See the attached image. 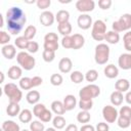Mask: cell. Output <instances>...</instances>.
I'll return each instance as SVG.
<instances>
[{
    "label": "cell",
    "instance_id": "cell-1",
    "mask_svg": "<svg viewBox=\"0 0 131 131\" xmlns=\"http://www.w3.org/2000/svg\"><path fill=\"white\" fill-rule=\"evenodd\" d=\"M26 21V13L20 7L12 6L6 11V25L7 30L10 34L18 35L21 32Z\"/></svg>",
    "mask_w": 131,
    "mask_h": 131
},
{
    "label": "cell",
    "instance_id": "cell-2",
    "mask_svg": "<svg viewBox=\"0 0 131 131\" xmlns=\"http://www.w3.org/2000/svg\"><path fill=\"white\" fill-rule=\"evenodd\" d=\"M4 94L8 97L9 102H16L18 103L23 98V92L19 89L18 86H16L14 83H7L3 87Z\"/></svg>",
    "mask_w": 131,
    "mask_h": 131
},
{
    "label": "cell",
    "instance_id": "cell-3",
    "mask_svg": "<svg viewBox=\"0 0 131 131\" xmlns=\"http://www.w3.org/2000/svg\"><path fill=\"white\" fill-rule=\"evenodd\" d=\"M110 58V47L105 43H99L95 46L94 59L97 64H105Z\"/></svg>",
    "mask_w": 131,
    "mask_h": 131
},
{
    "label": "cell",
    "instance_id": "cell-4",
    "mask_svg": "<svg viewBox=\"0 0 131 131\" xmlns=\"http://www.w3.org/2000/svg\"><path fill=\"white\" fill-rule=\"evenodd\" d=\"M16 61L20 66V68L26 70V71L33 70L35 68V64H36L35 57H33L29 52H25V51H20L17 53Z\"/></svg>",
    "mask_w": 131,
    "mask_h": 131
},
{
    "label": "cell",
    "instance_id": "cell-5",
    "mask_svg": "<svg viewBox=\"0 0 131 131\" xmlns=\"http://www.w3.org/2000/svg\"><path fill=\"white\" fill-rule=\"evenodd\" d=\"M113 31L120 33L124 31H129L131 29V14L130 13H124L120 16V18L113 23L112 25Z\"/></svg>",
    "mask_w": 131,
    "mask_h": 131
},
{
    "label": "cell",
    "instance_id": "cell-6",
    "mask_svg": "<svg viewBox=\"0 0 131 131\" xmlns=\"http://www.w3.org/2000/svg\"><path fill=\"white\" fill-rule=\"evenodd\" d=\"M106 34V25L103 20L97 19L92 25L91 36L95 41H102L105 38Z\"/></svg>",
    "mask_w": 131,
    "mask_h": 131
},
{
    "label": "cell",
    "instance_id": "cell-7",
    "mask_svg": "<svg viewBox=\"0 0 131 131\" xmlns=\"http://www.w3.org/2000/svg\"><path fill=\"white\" fill-rule=\"evenodd\" d=\"M100 94V88L95 84H89L79 91L80 99H93Z\"/></svg>",
    "mask_w": 131,
    "mask_h": 131
},
{
    "label": "cell",
    "instance_id": "cell-8",
    "mask_svg": "<svg viewBox=\"0 0 131 131\" xmlns=\"http://www.w3.org/2000/svg\"><path fill=\"white\" fill-rule=\"evenodd\" d=\"M102 117L106 123H115L118 120L119 112L114 105H105L102 108Z\"/></svg>",
    "mask_w": 131,
    "mask_h": 131
},
{
    "label": "cell",
    "instance_id": "cell-9",
    "mask_svg": "<svg viewBox=\"0 0 131 131\" xmlns=\"http://www.w3.org/2000/svg\"><path fill=\"white\" fill-rule=\"evenodd\" d=\"M94 7H95V2L93 0H78L76 2L77 10L82 13L90 12L94 9Z\"/></svg>",
    "mask_w": 131,
    "mask_h": 131
},
{
    "label": "cell",
    "instance_id": "cell-10",
    "mask_svg": "<svg viewBox=\"0 0 131 131\" xmlns=\"http://www.w3.org/2000/svg\"><path fill=\"white\" fill-rule=\"evenodd\" d=\"M77 24H78V27L80 29H82V30H88L93 25L92 17L89 14H87V13H82V14H80L78 16Z\"/></svg>",
    "mask_w": 131,
    "mask_h": 131
},
{
    "label": "cell",
    "instance_id": "cell-11",
    "mask_svg": "<svg viewBox=\"0 0 131 131\" xmlns=\"http://www.w3.org/2000/svg\"><path fill=\"white\" fill-rule=\"evenodd\" d=\"M54 20H55V16L49 10H45V11H43L40 14V23L44 27H50V26H52L53 23H54Z\"/></svg>",
    "mask_w": 131,
    "mask_h": 131
},
{
    "label": "cell",
    "instance_id": "cell-12",
    "mask_svg": "<svg viewBox=\"0 0 131 131\" xmlns=\"http://www.w3.org/2000/svg\"><path fill=\"white\" fill-rule=\"evenodd\" d=\"M118 64L122 70H131V53H122L118 58Z\"/></svg>",
    "mask_w": 131,
    "mask_h": 131
},
{
    "label": "cell",
    "instance_id": "cell-13",
    "mask_svg": "<svg viewBox=\"0 0 131 131\" xmlns=\"http://www.w3.org/2000/svg\"><path fill=\"white\" fill-rule=\"evenodd\" d=\"M1 53H2V55H3L6 59H12L13 57H15V55H17V54H16L15 46L12 45V44H7V45L2 46V48H1Z\"/></svg>",
    "mask_w": 131,
    "mask_h": 131
},
{
    "label": "cell",
    "instance_id": "cell-14",
    "mask_svg": "<svg viewBox=\"0 0 131 131\" xmlns=\"http://www.w3.org/2000/svg\"><path fill=\"white\" fill-rule=\"evenodd\" d=\"M72 68H73V62L69 57H62L58 62V70L63 74L70 73L72 71Z\"/></svg>",
    "mask_w": 131,
    "mask_h": 131
},
{
    "label": "cell",
    "instance_id": "cell-15",
    "mask_svg": "<svg viewBox=\"0 0 131 131\" xmlns=\"http://www.w3.org/2000/svg\"><path fill=\"white\" fill-rule=\"evenodd\" d=\"M23 75V70L18 66H12L7 71V76L11 80H20Z\"/></svg>",
    "mask_w": 131,
    "mask_h": 131
},
{
    "label": "cell",
    "instance_id": "cell-16",
    "mask_svg": "<svg viewBox=\"0 0 131 131\" xmlns=\"http://www.w3.org/2000/svg\"><path fill=\"white\" fill-rule=\"evenodd\" d=\"M63 105H64V108L66 111H72L76 107L77 105V99L76 97L73 95V94H68L64 96L63 98Z\"/></svg>",
    "mask_w": 131,
    "mask_h": 131
},
{
    "label": "cell",
    "instance_id": "cell-17",
    "mask_svg": "<svg viewBox=\"0 0 131 131\" xmlns=\"http://www.w3.org/2000/svg\"><path fill=\"white\" fill-rule=\"evenodd\" d=\"M103 73H104V76H105L106 78H108V79H114V78L118 77V75H119V69H118L115 64L111 63V64L105 66V68H104V70H103Z\"/></svg>",
    "mask_w": 131,
    "mask_h": 131
},
{
    "label": "cell",
    "instance_id": "cell-18",
    "mask_svg": "<svg viewBox=\"0 0 131 131\" xmlns=\"http://www.w3.org/2000/svg\"><path fill=\"white\" fill-rule=\"evenodd\" d=\"M130 88V82L127 79H119L117 80V82L115 83V89L119 92H127Z\"/></svg>",
    "mask_w": 131,
    "mask_h": 131
},
{
    "label": "cell",
    "instance_id": "cell-19",
    "mask_svg": "<svg viewBox=\"0 0 131 131\" xmlns=\"http://www.w3.org/2000/svg\"><path fill=\"white\" fill-rule=\"evenodd\" d=\"M124 96H123V93L122 92H119L117 90L113 91L111 93V96H110V100L112 102V104L114 106H119L123 103V100H124Z\"/></svg>",
    "mask_w": 131,
    "mask_h": 131
},
{
    "label": "cell",
    "instance_id": "cell-20",
    "mask_svg": "<svg viewBox=\"0 0 131 131\" xmlns=\"http://www.w3.org/2000/svg\"><path fill=\"white\" fill-rule=\"evenodd\" d=\"M2 131H21L19 125L12 120H6L2 123Z\"/></svg>",
    "mask_w": 131,
    "mask_h": 131
},
{
    "label": "cell",
    "instance_id": "cell-21",
    "mask_svg": "<svg viewBox=\"0 0 131 131\" xmlns=\"http://www.w3.org/2000/svg\"><path fill=\"white\" fill-rule=\"evenodd\" d=\"M26 99L28 101V103L30 104H37L39 103V100H40V93L39 91L37 90H30L27 95H26Z\"/></svg>",
    "mask_w": 131,
    "mask_h": 131
},
{
    "label": "cell",
    "instance_id": "cell-22",
    "mask_svg": "<svg viewBox=\"0 0 131 131\" xmlns=\"http://www.w3.org/2000/svg\"><path fill=\"white\" fill-rule=\"evenodd\" d=\"M51 111L56 115V116H61L63 115L67 111L64 108V105H63V102L59 101V100H54L52 101L51 103Z\"/></svg>",
    "mask_w": 131,
    "mask_h": 131
},
{
    "label": "cell",
    "instance_id": "cell-23",
    "mask_svg": "<svg viewBox=\"0 0 131 131\" xmlns=\"http://www.w3.org/2000/svg\"><path fill=\"white\" fill-rule=\"evenodd\" d=\"M72 39H73V49L75 50L82 48L85 44V38L81 34H74L72 36Z\"/></svg>",
    "mask_w": 131,
    "mask_h": 131
},
{
    "label": "cell",
    "instance_id": "cell-24",
    "mask_svg": "<svg viewBox=\"0 0 131 131\" xmlns=\"http://www.w3.org/2000/svg\"><path fill=\"white\" fill-rule=\"evenodd\" d=\"M20 112V106L16 102H9V104L6 107V113L10 117H16L19 115Z\"/></svg>",
    "mask_w": 131,
    "mask_h": 131
},
{
    "label": "cell",
    "instance_id": "cell-25",
    "mask_svg": "<svg viewBox=\"0 0 131 131\" xmlns=\"http://www.w3.org/2000/svg\"><path fill=\"white\" fill-rule=\"evenodd\" d=\"M104 40L108 44H117L120 41V34L117 33V32H115V31H108L105 34Z\"/></svg>",
    "mask_w": 131,
    "mask_h": 131
},
{
    "label": "cell",
    "instance_id": "cell-26",
    "mask_svg": "<svg viewBox=\"0 0 131 131\" xmlns=\"http://www.w3.org/2000/svg\"><path fill=\"white\" fill-rule=\"evenodd\" d=\"M32 118H33V113H32L30 110H28V108L23 110V111L19 113V115H18V120H19L21 123H24V124H26V123H31V122H32Z\"/></svg>",
    "mask_w": 131,
    "mask_h": 131
},
{
    "label": "cell",
    "instance_id": "cell-27",
    "mask_svg": "<svg viewBox=\"0 0 131 131\" xmlns=\"http://www.w3.org/2000/svg\"><path fill=\"white\" fill-rule=\"evenodd\" d=\"M57 30H58V33L61 34L63 37L64 36H70V34L72 33V25H71L70 21L63 23V24H58Z\"/></svg>",
    "mask_w": 131,
    "mask_h": 131
},
{
    "label": "cell",
    "instance_id": "cell-28",
    "mask_svg": "<svg viewBox=\"0 0 131 131\" xmlns=\"http://www.w3.org/2000/svg\"><path fill=\"white\" fill-rule=\"evenodd\" d=\"M55 19L58 24H63V23H68L70 19V13L68 10L61 9L59 11H57L56 15H55Z\"/></svg>",
    "mask_w": 131,
    "mask_h": 131
},
{
    "label": "cell",
    "instance_id": "cell-29",
    "mask_svg": "<svg viewBox=\"0 0 131 131\" xmlns=\"http://www.w3.org/2000/svg\"><path fill=\"white\" fill-rule=\"evenodd\" d=\"M91 119V116L88 111H80L77 114V121L81 124H87Z\"/></svg>",
    "mask_w": 131,
    "mask_h": 131
},
{
    "label": "cell",
    "instance_id": "cell-30",
    "mask_svg": "<svg viewBox=\"0 0 131 131\" xmlns=\"http://www.w3.org/2000/svg\"><path fill=\"white\" fill-rule=\"evenodd\" d=\"M36 33H37V29H36V27L33 26V25H30V26H28V27L25 29L24 37H25L27 40L31 41V40H33V38L36 36Z\"/></svg>",
    "mask_w": 131,
    "mask_h": 131
},
{
    "label": "cell",
    "instance_id": "cell-31",
    "mask_svg": "<svg viewBox=\"0 0 131 131\" xmlns=\"http://www.w3.org/2000/svg\"><path fill=\"white\" fill-rule=\"evenodd\" d=\"M19 88L23 90H30L33 88V83H32V78L29 77H23L19 80Z\"/></svg>",
    "mask_w": 131,
    "mask_h": 131
},
{
    "label": "cell",
    "instance_id": "cell-32",
    "mask_svg": "<svg viewBox=\"0 0 131 131\" xmlns=\"http://www.w3.org/2000/svg\"><path fill=\"white\" fill-rule=\"evenodd\" d=\"M70 79L73 83L75 84H80L81 82H83V80L85 79V76L80 72V71H74L71 73L70 75Z\"/></svg>",
    "mask_w": 131,
    "mask_h": 131
},
{
    "label": "cell",
    "instance_id": "cell-33",
    "mask_svg": "<svg viewBox=\"0 0 131 131\" xmlns=\"http://www.w3.org/2000/svg\"><path fill=\"white\" fill-rule=\"evenodd\" d=\"M66 119L62 116H55L52 119V125L55 129H62L66 126Z\"/></svg>",
    "mask_w": 131,
    "mask_h": 131
},
{
    "label": "cell",
    "instance_id": "cell-34",
    "mask_svg": "<svg viewBox=\"0 0 131 131\" xmlns=\"http://www.w3.org/2000/svg\"><path fill=\"white\" fill-rule=\"evenodd\" d=\"M97 79H98V72L94 69L87 71V73L85 74V80L87 82H90V84H92V82H95Z\"/></svg>",
    "mask_w": 131,
    "mask_h": 131
},
{
    "label": "cell",
    "instance_id": "cell-35",
    "mask_svg": "<svg viewBox=\"0 0 131 131\" xmlns=\"http://www.w3.org/2000/svg\"><path fill=\"white\" fill-rule=\"evenodd\" d=\"M29 40H27L24 36H19L14 40V46H16L19 49H27Z\"/></svg>",
    "mask_w": 131,
    "mask_h": 131
},
{
    "label": "cell",
    "instance_id": "cell-36",
    "mask_svg": "<svg viewBox=\"0 0 131 131\" xmlns=\"http://www.w3.org/2000/svg\"><path fill=\"white\" fill-rule=\"evenodd\" d=\"M93 106L92 99H80L79 100V107L81 111H89Z\"/></svg>",
    "mask_w": 131,
    "mask_h": 131
},
{
    "label": "cell",
    "instance_id": "cell-37",
    "mask_svg": "<svg viewBox=\"0 0 131 131\" xmlns=\"http://www.w3.org/2000/svg\"><path fill=\"white\" fill-rule=\"evenodd\" d=\"M30 130L31 131H44L45 127H44L43 122L36 120V121H32L30 123Z\"/></svg>",
    "mask_w": 131,
    "mask_h": 131
},
{
    "label": "cell",
    "instance_id": "cell-38",
    "mask_svg": "<svg viewBox=\"0 0 131 131\" xmlns=\"http://www.w3.org/2000/svg\"><path fill=\"white\" fill-rule=\"evenodd\" d=\"M63 82V78L60 74H52L50 77V83L53 86H60Z\"/></svg>",
    "mask_w": 131,
    "mask_h": 131
},
{
    "label": "cell",
    "instance_id": "cell-39",
    "mask_svg": "<svg viewBox=\"0 0 131 131\" xmlns=\"http://www.w3.org/2000/svg\"><path fill=\"white\" fill-rule=\"evenodd\" d=\"M117 124H118V126H119L120 128L126 129V128H128V127L131 125V120L119 116V117H118V120H117Z\"/></svg>",
    "mask_w": 131,
    "mask_h": 131
},
{
    "label": "cell",
    "instance_id": "cell-40",
    "mask_svg": "<svg viewBox=\"0 0 131 131\" xmlns=\"http://www.w3.org/2000/svg\"><path fill=\"white\" fill-rule=\"evenodd\" d=\"M42 58L46 62H51L55 58V52L54 51H49V50H43V52H42Z\"/></svg>",
    "mask_w": 131,
    "mask_h": 131
},
{
    "label": "cell",
    "instance_id": "cell-41",
    "mask_svg": "<svg viewBox=\"0 0 131 131\" xmlns=\"http://www.w3.org/2000/svg\"><path fill=\"white\" fill-rule=\"evenodd\" d=\"M61 46L64 49H73V39L72 36H64L61 39Z\"/></svg>",
    "mask_w": 131,
    "mask_h": 131
},
{
    "label": "cell",
    "instance_id": "cell-42",
    "mask_svg": "<svg viewBox=\"0 0 131 131\" xmlns=\"http://www.w3.org/2000/svg\"><path fill=\"white\" fill-rule=\"evenodd\" d=\"M45 110H46L45 104H43V103H37L33 107V114H34V116H36L37 118H39Z\"/></svg>",
    "mask_w": 131,
    "mask_h": 131
},
{
    "label": "cell",
    "instance_id": "cell-43",
    "mask_svg": "<svg viewBox=\"0 0 131 131\" xmlns=\"http://www.w3.org/2000/svg\"><path fill=\"white\" fill-rule=\"evenodd\" d=\"M119 116L131 120V107L128 105H123L119 111Z\"/></svg>",
    "mask_w": 131,
    "mask_h": 131
},
{
    "label": "cell",
    "instance_id": "cell-44",
    "mask_svg": "<svg viewBox=\"0 0 131 131\" xmlns=\"http://www.w3.org/2000/svg\"><path fill=\"white\" fill-rule=\"evenodd\" d=\"M58 42H47V41H44V44H43V47H44V50H49V51H56L58 49Z\"/></svg>",
    "mask_w": 131,
    "mask_h": 131
},
{
    "label": "cell",
    "instance_id": "cell-45",
    "mask_svg": "<svg viewBox=\"0 0 131 131\" xmlns=\"http://www.w3.org/2000/svg\"><path fill=\"white\" fill-rule=\"evenodd\" d=\"M39 120H40L41 122H43V123L50 122V121L52 120V113H51L49 110L46 108V110L42 113V115L39 117Z\"/></svg>",
    "mask_w": 131,
    "mask_h": 131
},
{
    "label": "cell",
    "instance_id": "cell-46",
    "mask_svg": "<svg viewBox=\"0 0 131 131\" xmlns=\"http://www.w3.org/2000/svg\"><path fill=\"white\" fill-rule=\"evenodd\" d=\"M27 50L29 53H36L39 50V44L36 41H29L28 46H27Z\"/></svg>",
    "mask_w": 131,
    "mask_h": 131
},
{
    "label": "cell",
    "instance_id": "cell-47",
    "mask_svg": "<svg viewBox=\"0 0 131 131\" xmlns=\"http://www.w3.org/2000/svg\"><path fill=\"white\" fill-rule=\"evenodd\" d=\"M9 41H10V35L6 33L5 31H1L0 32V44L4 46V45L9 44Z\"/></svg>",
    "mask_w": 131,
    "mask_h": 131
},
{
    "label": "cell",
    "instance_id": "cell-48",
    "mask_svg": "<svg viewBox=\"0 0 131 131\" xmlns=\"http://www.w3.org/2000/svg\"><path fill=\"white\" fill-rule=\"evenodd\" d=\"M36 4H37L38 8L43 9L45 11V9H47L51 5V1L50 0H38V1H36Z\"/></svg>",
    "mask_w": 131,
    "mask_h": 131
},
{
    "label": "cell",
    "instance_id": "cell-49",
    "mask_svg": "<svg viewBox=\"0 0 131 131\" xmlns=\"http://www.w3.org/2000/svg\"><path fill=\"white\" fill-rule=\"evenodd\" d=\"M44 41H47V42H58V36L56 33H53V32H50V33H47L44 37Z\"/></svg>",
    "mask_w": 131,
    "mask_h": 131
},
{
    "label": "cell",
    "instance_id": "cell-50",
    "mask_svg": "<svg viewBox=\"0 0 131 131\" xmlns=\"http://www.w3.org/2000/svg\"><path fill=\"white\" fill-rule=\"evenodd\" d=\"M112 0H99L98 1V6L102 10H106L112 6Z\"/></svg>",
    "mask_w": 131,
    "mask_h": 131
},
{
    "label": "cell",
    "instance_id": "cell-51",
    "mask_svg": "<svg viewBox=\"0 0 131 131\" xmlns=\"http://www.w3.org/2000/svg\"><path fill=\"white\" fill-rule=\"evenodd\" d=\"M95 130L96 131H108L110 130V126L107 123L105 122H99L96 127H95Z\"/></svg>",
    "mask_w": 131,
    "mask_h": 131
},
{
    "label": "cell",
    "instance_id": "cell-52",
    "mask_svg": "<svg viewBox=\"0 0 131 131\" xmlns=\"http://www.w3.org/2000/svg\"><path fill=\"white\" fill-rule=\"evenodd\" d=\"M32 83H33V87H38L43 83V79L39 76H35L32 78Z\"/></svg>",
    "mask_w": 131,
    "mask_h": 131
},
{
    "label": "cell",
    "instance_id": "cell-53",
    "mask_svg": "<svg viewBox=\"0 0 131 131\" xmlns=\"http://www.w3.org/2000/svg\"><path fill=\"white\" fill-rule=\"evenodd\" d=\"M80 131H96V130H95L94 126H92L90 124H84L81 126Z\"/></svg>",
    "mask_w": 131,
    "mask_h": 131
},
{
    "label": "cell",
    "instance_id": "cell-54",
    "mask_svg": "<svg viewBox=\"0 0 131 131\" xmlns=\"http://www.w3.org/2000/svg\"><path fill=\"white\" fill-rule=\"evenodd\" d=\"M64 131H78V127H77L76 124H69L66 127Z\"/></svg>",
    "mask_w": 131,
    "mask_h": 131
},
{
    "label": "cell",
    "instance_id": "cell-55",
    "mask_svg": "<svg viewBox=\"0 0 131 131\" xmlns=\"http://www.w3.org/2000/svg\"><path fill=\"white\" fill-rule=\"evenodd\" d=\"M124 98H125V101L128 104H131V90L126 92V95L124 96Z\"/></svg>",
    "mask_w": 131,
    "mask_h": 131
},
{
    "label": "cell",
    "instance_id": "cell-56",
    "mask_svg": "<svg viewBox=\"0 0 131 131\" xmlns=\"http://www.w3.org/2000/svg\"><path fill=\"white\" fill-rule=\"evenodd\" d=\"M124 47H125V49H126L129 53H131V40L125 41V42H124Z\"/></svg>",
    "mask_w": 131,
    "mask_h": 131
},
{
    "label": "cell",
    "instance_id": "cell-57",
    "mask_svg": "<svg viewBox=\"0 0 131 131\" xmlns=\"http://www.w3.org/2000/svg\"><path fill=\"white\" fill-rule=\"evenodd\" d=\"M129 40H131V31L126 32V33L124 34V36H123V42L129 41Z\"/></svg>",
    "mask_w": 131,
    "mask_h": 131
},
{
    "label": "cell",
    "instance_id": "cell-58",
    "mask_svg": "<svg viewBox=\"0 0 131 131\" xmlns=\"http://www.w3.org/2000/svg\"><path fill=\"white\" fill-rule=\"evenodd\" d=\"M4 26V19H3V15L0 14V27H3Z\"/></svg>",
    "mask_w": 131,
    "mask_h": 131
},
{
    "label": "cell",
    "instance_id": "cell-59",
    "mask_svg": "<svg viewBox=\"0 0 131 131\" xmlns=\"http://www.w3.org/2000/svg\"><path fill=\"white\" fill-rule=\"evenodd\" d=\"M45 131H56V129L54 127H49V128L45 129Z\"/></svg>",
    "mask_w": 131,
    "mask_h": 131
},
{
    "label": "cell",
    "instance_id": "cell-60",
    "mask_svg": "<svg viewBox=\"0 0 131 131\" xmlns=\"http://www.w3.org/2000/svg\"><path fill=\"white\" fill-rule=\"evenodd\" d=\"M0 75H1V83H3L4 82V74H3V72H1Z\"/></svg>",
    "mask_w": 131,
    "mask_h": 131
},
{
    "label": "cell",
    "instance_id": "cell-61",
    "mask_svg": "<svg viewBox=\"0 0 131 131\" xmlns=\"http://www.w3.org/2000/svg\"><path fill=\"white\" fill-rule=\"evenodd\" d=\"M21 131H31V130H28V129H24V130H21Z\"/></svg>",
    "mask_w": 131,
    "mask_h": 131
}]
</instances>
